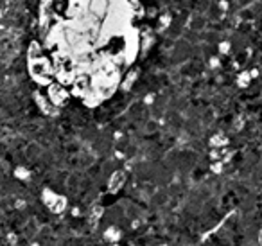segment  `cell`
<instances>
[{
  "label": "cell",
  "mask_w": 262,
  "mask_h": 246,
  "mask_svg": "<svg viewBox=\"0 0 262 246\" xmlns=\"http://www.w3.org/2000/svg\"><path fill=\"white\" fill-rule=\"evenodd\" d=\"M140 51L133 0H40L29 49L33 77L83 105L108 99Z\"/></svg>",
  "instance_id": "cell-1"
}]
</instances>
